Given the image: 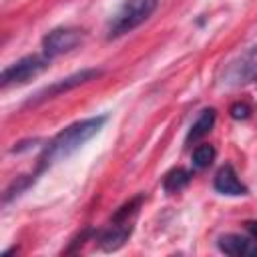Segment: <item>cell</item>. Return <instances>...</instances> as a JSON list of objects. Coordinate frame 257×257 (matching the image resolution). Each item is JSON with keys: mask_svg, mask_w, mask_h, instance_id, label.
Wrapping results in <instances>:
<instances>
[{"mask_svg": "<svg viewBox=\"0 0 257 257\" xmlns=\"http://www.w3.org/2000/svg\"><path fill=\"white\" fill-rule=\"evenodd\" d=\"M141 203H143V195H137L135 199H131L128 203L118 207V211L110 219V225L106 229H102L96 237L102 251H106V253L118 251L126 243V239L133 233V219H135Z\"/></svg>", "mask_w": 257, "mask_h": 257, "instance_id": "cell-2", "label": "cell"}, {"mask_svg": "<svg viewBox=\"0 0 257 257\" xmlns=\"http://www.w3.org/2000/svg\"><path fill=\"white\" fill-rule=\"evenodd\" d=\"M191 179H193V173H191V171L181 169V167L171 169V171L165 175V179H163V189H165L169 195L179 193V191H183V189L191 183Z\"/></svg>", "mask_w": 257, "mask_h": 257, "instance_id": "cell-11", "label": "cell"}, {"mask_svg": "<svg viewBox=\"0 0 257 257\" xmlns=\"http://www.w3.org/2000/svg\"><path fill=\"white\" fill-rule=\"evenodd\" d=\"M48 62H50V58L44 56V54L22 56L20 60L8 64L2 70V78H0L2 88H8L12 84H24V82L32 80L34 76H38L40 72H44L48 68Z\"/></svg>", "mask_w": 257, "mask_h": 257, "instance_id": "cell-4", "label": "cell"}, {"mask_svg": "<svg viewBox=\"0 0 257 257\" xmlns=\"http://www.w3.org/2000/svg\"><path fill=\"white\" fill-rule=\"evenodd\" d=\"M255 78H257V44L227 64V68L223 70L221 82L225 86H241Z\"/></svg>", "mask_w": 257, "mask_h": 257, "instance_id": "cell-7", "label": "cell"}, {"mask_svg": "<svg viewBox=\"0 0 257 257\" xmlns=\"http://www.w3.org/2000/svg\"><path fill=\"white\" fill-rule=\"evenodd\" d=\"M213 187L217 193L221 195H229V197H239V195H247V187L241 183L237 171L233 169V165H223L217 175H215V181H213Z\"/></svg>", "mask_w": 257, "mask_h": 257, "instance_id": "cell-9", "label": "cell"}, {"mask_svg": "<svg viewBox=\"0 0 257 257\" xmlns=\"http://www.w3.org/2000/svg\"><path fill=\"white\" fill-rule=\"evenodd\" d=\"M100 74H102L100 68H84V70L74 72V74H70V76H66V78H60V80L52 82L50 86L38 90L30 100H26V106H36V104H40V102H44V100H48V98L60 96V94H64V92H68V90H72V88H76V86H80V84H86V82H90V80H96Z\"/></svg>", "mask_w": 257, "mask_h": 257, "instance_id": "cell-6", "label": "cell"}, {"mask_svg": "<svg viewBox=\"0 0 257 257\" xmlns=\"http://www.w3.org/2000/svg\"><path fill=\"white\" fill-rule=\"evenodd\" d=\"M215 157H217V151H215V147H213V145L203 143V145L195 147V149H193V155H191L193 169H197V171L207 169V167L215 161Z\"/></svg>", "mask_w": 257, "mask_h": 257, "instance_id": "cell-12", "label": "cell"}, {"mask_svg": "<svg viewBox=\"0 0 257 257\" xmlns=\"http://www.w3.org/2000/svg\"><path fill=\"white\" fill-rule=\"evenodd\" d=\"M231 116L235 118V120H245V118H249L251 116V106L247 104V102H235L233 106H231Z\"/></svg>", "mask_w": 257, "mask_h": 257, "instance_id": "cell-13", "label": "cell"}, {"mask_svg": "<svg viewBox=\"0 0 257 257\" xmlns=\"http://www.w3.org/2000/svg\"><path fill=\"white\" fill-rule=\"evenodd\" d=\"M84 38V30L74 26H58L42 36V54L48 58H56L64 52L76 48Z\"/></svg>", "mask_w": 257, "mask_h": 257, "instance_id": "cell-5", "label": "cell"}, {"mask_svg": "<svg viewBox=\"0 0 257 257\" xmlns=\"http://www.w3.org/2000/svg\"><path fill=\"white\" fill-rule=\"evenodd\" d=\"M221 253L231 257H257V241L253 237H243L237 233L221 235L217 241Z\"/></svg>", "mask_w": 257, "mask_h": 257, "instance_id": "cell-8", "label": "cell"}, {"mask_svg": "<svg viewBox=\"0 0 257 257\" xmlns=\"http://www.w3.org/2000/svg\"><path fill=\"white\" fill-rule=\"evenodd\" d=\"M245 227H247V231L251 233V237H253V239L257 241V221H249V223H247Z\"/></svg>", "mask_w": 257, "mask_h": 257, "instance_id": "cell-14", "label": "cell"}, {"mask_svg": "<svg viewBox=\"0 0 257 257\" xmlns=\"http://www.w3.org/2000/svg\"><path fill=\"white\" fill-rule=\"evenodd\" d=\"M159 6V0H124L106 24V38L114 40L141 26Z\"/></svg>", "mask_w": 257, "mask_h": 257, "instance_id": "cell-3", "label": "cell"}, {"mask_svg": "<svg viewBox=\"0 0 257 257\" xmlns=\"http://www.w3.org/2000/svg\"><path fill=\"white\" fill-rule=\"evenodd\" d=\"M106 122V116H90V118H82L76 120L72 124H68L66 128H62L58 135H54L42 149V155L38 159V169H36V177L46 171L50 165L70 157L74 151H78L86 141H90Z\"/></svg>", "mask_w": 257, "mask_h": 257, "instance_id": "cell-1", "label": "cell"}, {"mask_svg": "<svg viewBox=\"0 0 257 257\" xmlns=\"http://www.w3.org/2000/svg\"><path fill=\"white\" fill-rule=\"evenodd\" d=\"M255 80H257V78H255Z\"/></svg>", "mask_w": 257, "mask_h": 257, "instance_id": "cell-15", "label": "cell"}, {"mask_svg": "<svg viewBox=\"0 0 257 257\" xmlns=\"http://www.w3.org/2000/svg\"><path fill=\"white\" fill-rule=\"evenodd\" d=\"M215 120H217L215 108H205V110L199 114V118L191 124L189 133H187V137H185V143L191 145V143H197L199 139H203V137L215 126Z\"/></svg>", "mask_w": 257, "mask_h": 257, "instance_id": "cell-10", "label": "cell"}]
</instances>
